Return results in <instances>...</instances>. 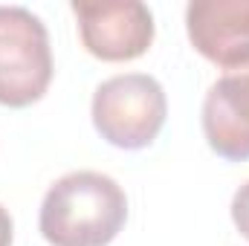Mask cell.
I'll use <instances>...</instances> for the list:
<instances>
[{"instance_id":"6da1fadb","label":"cell","mask_w":249,"mask_h":246,"mask_svg":"<svg viewBox=\"0 0 249 246\" xmlns=\"http://www.w3.org/2000/svg\"><path fill=\"white\" fill-rule=\"evenodd\" d=\"M127 220L122 185L102 171H70L47 188L38 226L50 246H107Z\"/></svg>"},{"instance_id":"7a4b0ae2","label":"cell","mask_w":249,"mask_h":246,"mask_svg":"<svg viewBox=\"0 0 249 246\" xmlns=\"http://www.w3.org/2000/svg\"><path fill=\"white\" fill-rule=\"evenodd\" d=\"M90 116L105 142L122 151H139L160 136L168 116V99L154 75L122 72L96 87Z\"/></svg>"},{"instance_id":"3957f363","label":"cell","mask_w":249,"mask_h":246,"mask_svg":"<svg viewBox=\"0 0 249 246\" xmlns=\"http://www.w3.org/2000/svg\"><path fill=\"white\" fill-rule=\"evenodd\" d=\"M55 64L50 32L23 6H0V105L29 107L50 90Z\"/></svg>"},{"instance_id":"277c9868","label":"cell","mask_w":249,"mask_h":246,"mask_svg":"<svg viewBox=\"0 0 249 246\" xmlns=\"http://www.w3.org/2000/svg\"><path fill=\"white\" fill-rule=\"evenodd\" d=\"M70 9L84 50L99 61H133L154 44V15L139 0H72Z\"/></svg>"},{"instance_id":"5b68a950","label":"cell","mask_w":249,"mask_h":246,"mask_svg":"<svg viewBox=\"0 0 249 246\" xmlns=\"http://www.w3.org/2000/svg\"><path fill=\"white\" fill-rule=\"evenodd\" d=\"M203 136L209 148L229 159H249V58L220 72L203 99Z\"/></svg>"},{"instance_id":"8992f818","label":"cell","mask_w":249,"mask_h":246,"mask_svg":"<svg viewBox=\"0 0 249 246\" xmlns=\"http://www.w3.org/2000/svg\"><path fill=\"white\" fill-rule=\"evenodd\" d=\"M191 47L223 70L249 58V0H191L186 6Z\"/></svg>"},{"instance_id":"52a82bcc","label":"cell","mask_w":249,"mask_h":246,"mask_svg":"<svg viewBox=\"0 0 249 246\" xmlns=\"http://www.w3.org/2000/svg\"><path fill=\"white\" fill-rule=\"evenodd\" d=\"M229 211H232V223H235V229L241 232V238L249 241V180L235 191Z\"/></svg>"},{"instance_id":"ba28073f","label":"cell","mask_w":249,"mask_h":246,"mask_svg":"<svg viewBox=\"0 0 249 246\" xmlns=\"http://www.w3.org/2000/svg\"><path fill=\"white\" fill-rule=\"evenodd\" d=\"M12 241H15V223L9 209L0 203V246H12Z\"/></svg>"}]
</instances>
